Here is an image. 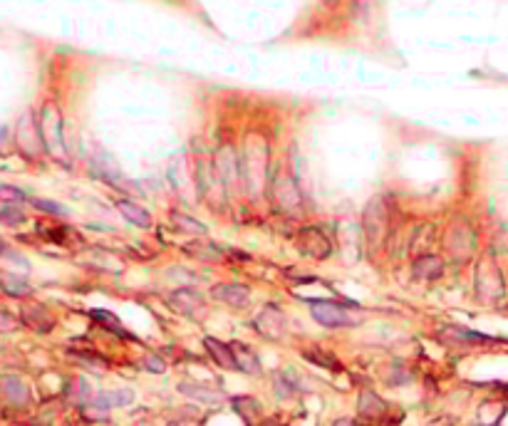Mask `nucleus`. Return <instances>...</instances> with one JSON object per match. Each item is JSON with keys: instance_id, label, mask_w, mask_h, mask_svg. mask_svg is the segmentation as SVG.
I'll return each mask as SVG.
<instances>
[{"instance_id": "obj_1", "label": "nucleus", "mask_w": 508, "mask_h": 426, "mask_svg": "<svg viewBox=\"0 0 508 426\" xmlns=\"http://www.w3.org/2000/svg\"><path fill=\"white\" fill-rule=\"evenodd\" d=\"M268 168H271V147L261 134H248L241 152L243 189L253 201L266 194Z\"/></svg>"}, {"instance_id": "obj_2", "label": "nucleus", "mask_w": 508, "mask_h": 426, "mask_svg": "<svg viewBox=\"0 0 508 426\" xmlns=\"http://www.w3.org/2000/svg\"><path fill=\"white\" fill-rule=\"evenodd\" d=\"M362 228H365V238L370 251H379L387 241L389 233V206L384 196H377L367 204L365 216H362Z\"/></svg>"}, {"instance_id": "obj_3", "label": "nucleus", "mask_w": 508, "mask_h": 426, "mask_svg": "<svg viewBox=\"0 0 508 426\" xmlns=\"http://www.w3.org/2000/svg\"><path fill=\"white\" fill-rule=\"evenodd\" d=\"M310 315L315 322H320L323 327H330V330H342V327H355L360 322V317L352 310H347L340 302H330V300H315L310 305Z\"/></svg>"}, {"instance_id": "obj_4", "label": "nucleus", "mask_w": 508, "mask_h": 426, "mask_svg": "<svg viewBox=\"0 0 508 426\" xmlns=\"http://www.w3.org/2000/svg\"><path fill=\"white\" fill-rule=\"evenodd\" d=\"M40 134H42V142H45V152L53 154L55 159H63L65 157V139H63V119H60V112L55 109L53 105H45L42 109L40 119Z\"/></svg>"}, {"instance_id": "obj_5", "label": "nucleus", "mask_w": 508, "mask_h": 426, "mask_svg": "<svg viewBox=\"0 0 508 426\" xmlns=\"http://www.w3.org/2000/svg\"><path fill=\"white\" fill-rule=\"evenodd\" d=\"M295 246H298V251L303 253V255H308V258H315V260H325L332 255V243L330 238L325 236V231L318 226H305L298 231V236H295Z\"/></svg>"}, {"instance_id": "obj_6", "label": "nucleus", "mask_w": 508, "mask_h": 426, "mask_svg": "<svg viewBox=\"0 0 508 426\" xmlns=\"http://www.w3.org/2000/svg\"><path fill=\"white\" fill-rule=\"evenodd\" d=\"M216 171L221 174V181L226 184V191L233 194L238 184L243 186V174H241V157L236 154V149L230 144H223V147L216 152V161H214Z\"/></svg>"}, {"instance_id": "obj_7", "label": "nucleus", "mask_w": 508, "mask_h": 426, "mask_svg": "<svg viewBox=\"0 0 508 426\" xmlns=\"http://www.w3.org/2000/svg\"><path fill=\"white\" fill-rule=\"evenodd\" d=\"M253 327L258 330V335H263L266 340H283L285 327H288V320H285V312L280 310L278 305H268L261 307V312L253 320Z\"/></svg>"}, {"instance_id": "obj_8", "label": "nucleus", "mask_w": 508, "mask_h": 426, "mask_svg": "<svg viewBox=\"0 0 508 426\" xmlns=\"http://www.w3.org/2000/svg\"><path fill=\"white\" fill-rule=\"evenodd\" d=\"M273 201L280 211H285L290 216L303 211V194H300L295 179H288V176L273 181Z\"/></svg>"}, {"instance_id": "obj_9", "label": "nucleus", "mask_w": 508, "mask_h": 426, "mask_svg": "<svg viewBox=\"0 0 508 426\" xmlns=\"http://www.w3.org/2000/svg\"><path fill=\"white\" fill-rule=\"evenodd\" d=\"M387 401L372 390H362L360 399H357V414H360V421H367V424H379L382 419H387Z\"/></svg>"}, {"instance_id": "obj_10", "label": "nucleus", "mask_w": 508, "mask_h": 426, "mask_svg": "<svg viewBox=\"0 0 508 426\" xmlns=\"http://www.w3.org/2000/svg\"><path fill=\"white\" fill-rule=\"evenodd\" d=\"M169 305H171L176 312H181V315H186V317H196L206 310L204 295L196 293V290H191V288H176L174 290V293L169 295Z\"/></svg>"}, {"instance_id": "obj_11", "label": "nucleus", "mask_w": 508, "mask_h": 426, "mask_svg": "<svg viewBox=\"0 0 508 426\" xmlns=\"http://www.w3.org/2000/svg\"><path fill=\"white\" fill-rule=\"evenodd\" d=\"M211 295H214V300L223 302L228 307H246L251 302V290L246 285H236V283H219L211 288Z\"/></svg>"}, {"instance_id": "obj_12", "label": "nucleus", "mask_w": 508, "mask_h": 426, "mask_svg": "<svg viewBox=\"0 0 508 426\" xmlns=\"http://www.w3.org/2000/svg\"><path fill=\"white\" fill-rule=\"evenodd\" d=\"M0 392H3V397L8 399V404L18 406V409L30 404V387H27L25 379L18 377V374L0 377Z\"/></svg>"}, {"instance_id": "obj_13", "label": "nucleus", "mask_w": 508, "mask_h": 426, "mask_svg": "<svg viewBox=\"0 0 508 426\" xmlns=\"http://www.w3.org/2000/svg\"><path fill=\"white\" fill-rule=\"evenodd\" d=\"M412 275L417 280H439L444 275V260L434 253H422L412 260Z\"/></svg>"}, {"instance_id": "obj_14", "label": "nucleus", "mask_w": 508, "mask_h": 426, "mask_svg": "<svg viewBox=\"0 0 508 426\" xmlns=\"http://www.w3.org/2000/svg\"><path fill=\"white\" fill-rule=\"evenodd\" d=\"M22 322H25L30 330L40 332V335H45V332H50L55 327V317L50 315L48 307L40 305V302H27V305L22 307Z\"/></svg>"}, {"instance_id": "obj_15", "label": "nucleus", "mask_w": 508, "mask_h": 426, "mask_svg": "<svg viewBox=\"0 0 508 426\" xmlns=\"http://www.w3.org/2000/svg\"><path fill=\"white\" fill-rule=\"evenodd\" d=\"M230 350H233V357H236V369L243 374H251V377H258L263 372L261 359L258 354L248 347L246 342H230Z\"/></svg>"}, {"instance_id": "obj_16", "label": "nucleus", "mask_w": 508, "mask_h": 426, "mask_svg": "<svg viewBox=\"0 0 508 426\" xmlns=\"http://www.w3.org/2000/svg\"><path fill=\"white\" fill-rule=\"evenodd\" d=\"M178 392L183 397H189V399L201 401V404H219V401H223V392L214 390L209 385H199V382H181Z\"/></svg>"}, {"instance_id": "obj_17", "label": "nucleus", "mask_w": 508, "mask_h": 426, "mask_svg": "<svg viewBox=\"0 0 508 426\" xmlns=\"http://www.w3.org/2000/svg\"><path fill=\"white\" fill-rule=\"evenodd\" d=\"M204 347L206 352H209V357L214 359L221 369H236V357H233L230 345L221 342L216 337H204Z\"/></svg>"}, {"instance_id": "obj_18", "label": "nucleus", "mask_w": 508, "mask_h": 426, "mask_svg": "<svg viewBox=\"0 0 508 426\" xmlns=\"http://www.w3.org/2000/svg\"><path fill=\"white\" fill-rule=\"evenodd\" d=\"M115 208L119 211V213L126 218V221L134 223L136 228H149V226H152V216H149V211L142 208V206H136L134 201H129V199H115Z\"/></svg>"}, {"instance_id": "obj_19", "label": "nucleus", "mask_w": 508, "mask_h": 426, "mask_svg": "<svg viewBox=\"0 0 508 426\" xmlns=\"http://www.w3.org/2000/svg\"><path fill=\"white\" fill-rule=\"evenodd\" d=\"M230 406H233V411L241 416V421L246 426H253V421H256L258 414H261V404H258V399L256 397H248V394L233 397V399H230Z\"/></svg>"}, {"instance_id": "obj_20", "label": "nucleus", "mask_w": 508, "mask_h": 426, "mask_svg": "<svg viewBox=\"0 0 508 426\" xmlns=\"http://www.w3.org/2000/svg\"><path fill=\"white\" fill-rule=\"evenodd\" d=\"M273 392H275L278 399H290V397L298 394L300 387H298V382H295V377L290 372H278L275 377H273Z\"/></svg>"}, {"instance_id": "obj_21", "label": "nucleus", "mask_w": 508, "mask_h": 426, "mask_svg": "<svg viewBox=\"0 0 508 426\" xmlns=\"http://www.w3.org/2000/svg\"><path fill=\"white\" fill-rule=\"evenodd\" d=\"M92 399H95L100 406H107V409H112V406H129L131 401H134V392H131V390L100 392V394L92 397Z\"/></svg>"}, {"instance_id": "obj_22", "label": "nucleus", "mask_w": 508, "mask_h": 426, "mask_svg": "<svg viewBox=\"0 0 508 426\" xmlns=\"http://www.w3.org/2000/svg\"><path fill=\"white\" fill-rule=\"evenodd\" d=\"M65 397H67V401H72V404L84 406L89 399H92V390H89V385L82 377H77L65 387Z\"/></svg>"}, {"instance_id": "obj_23", "label": "nucleus", "mask_w": 508, "mask_h": 426, "mask_svg": "<svg viewBox=\"0 0 508 426\" xmlns=\"http://www.w3.org/2000/svg\"><path fill=\"white\" fill-rule=\"evenodd\" d=\"M0 288L6 290L8 295H13V298H25V295H30V283H27L25 278H20V275H0Z\"/></svg>"}, {"instance_id": "obj_24", "label": "nucleus", "mask_w": 508, "mask_h": 426, "mask_svg": "<svg viewBox=\"0 0 508 426\" xmlns=\"http://www.w3.org/2000/svg\"><path fill=\"white\" fill-rule=\"evenodd\" d=\"M89 317L95 322H100V325H105L107 330H112V332H119L122 337H129V332L122 327V322H119V317L115 315V312H110V310H89Z\"/></svg>"}, {"instance_id": "obj_25", "label": "nucleus", "mask_w": 508, "mask_h": 426, "mask_svg": "<svg viewBox=\"0 0 508 426\" xmlns=\"http://www.w3.org/2000/svg\"><path fill=\"white\" fill-rule=\"evenodd\" d=\"M25 221H27L25 211H22L18 204L0 206V223H3V226H20V223H25Z\"/></svg>"}, {"instance_id": "obj_26", "label": "nucleus", "mask_w": 508, "mask_h": 426, "mask_svg": "<svg viewBox=\"0 0 508 426\" xmlns=\"http://www.w3.org/2000/svg\"><path fill=\"white\" fill-rule=\"evenodd\" d=\"M174 226L176 228H181V231H186V233H191V236H206L209 233V228L204 226L201 221H196V218H191V216H186V213H174Z\"/></svg>"}, {"instance_id": "obj_27", "label": "nucleus", "mask_w": 508, "mask_h": 426, "mask_svg": "<svg viewBox=\"0 0 508 426\" xmlns=\"http://www.w3.org/2000/svg\"><path fill=\"white\" fill-rule=\"evenodd\" d=\"M79 411H82V419L89 421V424H95V421H110V409L100 406L95 399H89L84 406H79Z\"/></svg>"}, {"instance_id": "obj_28", "label": "nucleus", "mask_w": 508, "mask_h": 426, "mask_svg": "<svg viewBox=\"0 0 508 426\" xmlns=\"http://www.w3.org/2000/svg\"><path fill=\"white\" fill-rule=\"evenodd\" d=\"M30 204L35 206L37 211H42V213H50V216H67L70 211L67 206L58 204V201H48V199H30Z\"/></svg>"}, {"instance_id": "obj_29", "label": "nucleus", "mask_w": 508, "mask_h": 426, "mask_svg": "<svg viewBox=\"0 0 508 426\" xmlns=\"http://www.w3.org/2000/svg\"><path fill=\"white\" fill-rule=\"evenodd\" d=\"M305 359H310L313 364L318 367H325V369H340V362L335 359V354H327V352H320V350H310V352H303Z\"/></svg>"}, {"instance_id": "obj_30", "label": "nucleus", "mask_w": 508, "mask_h": 426, "mask_svg": "<svg viewBox=\"0 0 508 426\" xmlns=\"http://www.w3.org/2000/svg\"><path fill=\"white\" fill-rule=\"evenodd\" d=\"M0 201L3 204H25L27 194L22 189H18V186H11V184H0Z\"/></svg>"}, {"instance_id": "obj_31", "label": "nucleus", "mask_w": 508, "mask_h": 426, "mask_svg": "<svg viewBox=\"0 0 508 426\" xmlns=\"http://www.w3.org/2000/svg\"><path fill=\"white\" fill-rule=\"evenodd\" d=\"M414 379V372L409 367H404L402 362H394L392 364V377H389V385H409Z\"/></svg>"}, {"instance_id": "obj_32", "label": "nucleus", "mask_w": 508, "mask_h": 426, "mask_svg": "<svg viewBox=\"0 0 508 426\" xmlns=\"http://www.w3.org/2000/svg\"><path fill=\"white\" fill-rule=\"evenodd\" d=\"M74 357H77L82 364H87V367H92V369H107L110 367V362H107L105 357H100V354H95V352H74Z\"/></svg>"}, {"instance_id": "obj_33", "label": "nucleus", "mask_w": 508, "mask_h": 426, "mask_svg": "<svg viewBox=\"0 0 508 426\" xmlns=\"http://www.w3.org/2000/svg\"><path fill=\"white\" fill-rule=\"evenodd\" d=\"M144 369H149L152 374H164L167 372V364H164V359L159 354H147L144 357Z\"/></svg>"}, {"instance_id": "obj_34", "label": "nucleus", "mask_w": 508, "mask_h": 426, "mask_svg": "<svg viewBox=\"0 0 508 426\" xmlns=\"http://www.w3.org/2000/svg\"><path fill=\"white\" fill-rule=\"evenodd\" d=\"M15 317L11 315V312H3L0 310V332H8V330H15Z\"/></svg>"}, {"instance_id": "obj_35", "label": "nucleus", "mask_w": 508, "mask_h": 426, "mask_svg": "<svg viewBox=\"0 0 508 426\" xmlns=\"http://www.w3.org/2000/svg\"><path fill=\"white\" fill-rule=\"evenodd\" d=\"M332 426H365V424H362L360 419H347V416H345V419H337Z\"/></svg>"}, {"instance_id": "obj_36", "label": "nucleus", "mask_w": 508, "mask_h": 426, "mask_svg": "<svg viewBox=\"0 0 508 426\" xmlns=\"http://www.w3.org/2000/svg\"><path fill=\"white\" fill-rule=\"evenodd\" d=\"M258 426H285V424H280L278 419H263V421H261V424H258Z\"/></svg>"}, {"instance_id": "obj_37", "label": "nucleus", "mask_w": 508, "mask_h": 426, "mask_svg": "<svg viewBox=\"0 0 508 426\" xmlns=\"http://www.w3.org/2000/svg\"><path fill=\"white\" fill-rule=\"evenodd\" d=\"M167 426H176V424H174V421H171V424H167Z\"/></svg>"}]
</instances>
